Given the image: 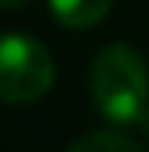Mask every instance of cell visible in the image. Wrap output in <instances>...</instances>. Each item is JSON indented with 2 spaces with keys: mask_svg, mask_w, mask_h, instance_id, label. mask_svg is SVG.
<instances>
[{
  "mask_svg": "<svg viewBox=\"0 0 149 152\" xmlns=\"http://www.w3.org/2000/svg\"><path fill=\"white\" fill-rule=\"evenodd\" d=\"M91 100L104 123L120 129L149 126V65L126 45H104L91 61Z\"/></svg>",
  "mask_w": 149,
  "mask_h": 152,
  "instance_id": "6da1fadb",
  "label": "cell"
},
{
  "mask_svg": "<svg viewBox=\"0 0 149 152\" xmlns=\"http://www.w3.org/2000/svg\"><path fill=\"white\" fill-rule=\"evenodd\" d=\"M55 81V65L42 42L23 32H0V100L36 104Z\"/></svg>",
  "mask_w": 149,
  "mask_h": 152,
  "instance_id": "7a4b0ae2",
  "label": "cell"
},
{
  "mask_svg": "<svg viewBox=\"0 0 149 152\" xmlns=\"http://www.w3.org/2000/svg\"><path fill=\"white\" fill-rule=\"evenodd\" d=\"M114 0H49L52 16L68 29H91L110 13Z\"/></svg>",
  "mask_w": 149,
  "mask_h": 152,
  "instance_id": "3957f363",
  "label": "cell"
},
{
  "mask_svg": "<svg viewBox=\"0 0 149 152\" xmlns=\"http://www.w3.org/2000/svg\"><path fill=\"white\" fill-rule=\"evenodd\" d=\"M71 152H139L143 149V139H136V136H130L126 129H120V126H104V129H97V133H88V136H81V139H75Z\"/></svg>",
  "mask_w": 149,
  "mask_h": 152,
  "instance_id": "277c9868",
  "label": "cell"
},
{
  "mask_svg": "<svg viewBox=\"0 0 149 152\" xmlns=\"http://www.w3.org/2000/svg\"><path fill=\"white\" fill-rule=\"evenodd\" d=\"M29 0H0V10H20V7H26Z\"/></svg>",
  "mask_w": 149,
  "mask_h": 152,
  "instance_id": "5b68a950",
  "label": "cell"
}]
</instances>
